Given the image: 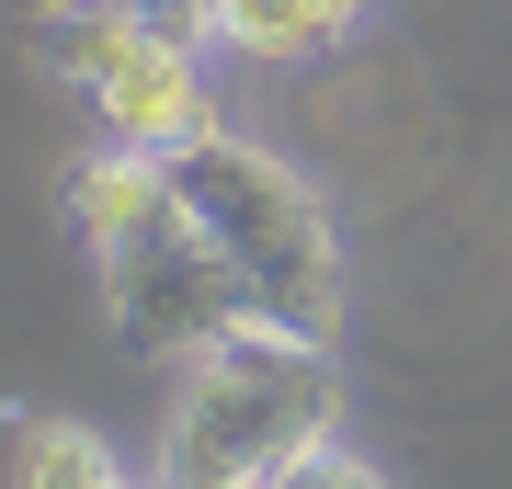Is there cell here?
Listing matches in <instances>:
<instances>
[{"label":"cell","mask_w":512,"mask_h":489,"mask_svg":"<svg viewBox=\"0 0 512 489\" xmlns=\"http://www.w3.org/2000/svg\"><path fill=\"white\" fill-rule=\"evenodd\" d=\"M114 489H137V478H114ZM148 489H160V478H148Z\"/></svg>","instance_id":"10"},{"label":"cell","mask_w":512,"mask_h":489,"mask_svg":"<svg viewBox=\"0 0 512 489\" xmlns=\"http://www.w3.org/2000/svg\"><path fill=\"white\" fill-rule=\"evenodd\" d=\"M0 455H12V489H114L126 478L80 421H57V410H12L0 421Z\"/></svg>","instance_id":"8"},{"label":"cell","mask_w":512,"mask_h":489,"mask_svg":"<svg viewBox=\"0 0 512 489\" xmlns=\"http://www.w3.org/2000/svg\"><path fill=\"white\" fill-rule=\"evenodd\" d=\"M137 46H148V12H137V0H80V12H46L35 23V69L57 91H80V103H92Z\"/></svg>","instance_id":"6"},{"label":"cell","mask_w":512,"mask_h":489,"mask_svg":"<svg viewBox=\"0 0 512 489\" xmlns=\"http://www.w3.org/2000/svg\"><path fill=\"white\" fill-rule=\"evenodd\" d=\"M103 308H114V342L137 364H194L217 353L239 319H251V296H239V273L194 239V217L171 205V217H148L126 251H103Z\"/></svg>","instance_id":"3"},{"label":"cell","mask_w":512,"mask_h":489,"mask_svg":"<svg viewBox=\"0 0 512 489\" xmlns=\"http://www.w3.org/2000/svg\"><path fill=\"white\" fill-rule=\"evenodd\" d=\"M274 489H399V478H387L376 455H353V444H319V455H296Z\"/></svg>","instance_id":"9"},{"label":"cell","mask_w":512,"mask_h":489,"mask_svg":"<svg viewBox=\"0 0 512 489\" xmlns=\"http://www.w3.org/2000/svg\"><path fill=\"white\" fill-rule=\"evenodd\" d=\"M171 205H183L194 239L239 273L251 319L308 330V342L342 330V239H330L319 194L274 160V148H251V137H228V126L194 137V148H171Z\"/></svg>","instance_id":"2"},{"label":"cell","mask_w":512,"mask_h":489,"mask_svg":"<svg viewBox=\"0 0 512 489\" xmlns=\"http://www.w3.org/2000/svg\"><path fill=\"white\" fill-rule=\"evenodd\" d=\"M92 126H103L114 148H148V160H171V148L217 137V91H205V57H183V46H160V35H148L126 69L92 91Z\"/></svg>","instance_id":"4"},{"label":"cell","mask_w":512,"mask_h":489,"mask_svg":"<svg viewBox=\"0 0 512 489\" xmlns=\"http://www.w3.org/2000/svg\"><path fill=\"white\" fill-rule=\"evenodd\" d=\"M365 23V0H217V46L262 57V69H296V57L342 46Z\"/></svg>","instance_id":"7"},{"label":"cell","mask_w":512,"mask_h":489,"mask_svg":"<svg viewBox=\"0 0 512 489\" xmlns=\"http://www.w3.org/2000/svg\"><path fill=\"white\" fill-rule=\"evenodd\" d=\"M330 421H342L330 342L239 319L183 376V410H171V444H160V489H274L296 455L330 444Z\"/></svg>","instance_id":"1"},{"label":"cell","mask_w":512,"mask_h":489,"mask_svg":"<svg viewBox=\"0 0 512 489\" xmlns=\"http://www.w3.org/2000/svg\"><path fill=\"white\" fill-rule=\"evenodd\" d=\"M57 205H69V228H80V251H126V239L148 228V217H171V160H148V148H80L69 160V182H57Z\"/></svg>","instance_id":"5"}]
</instances>
